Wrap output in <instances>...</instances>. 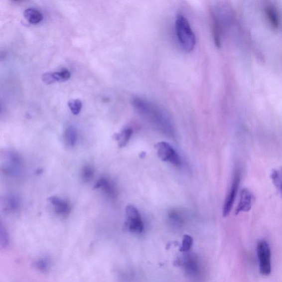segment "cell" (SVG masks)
<instances>
[{"label": "cell", "instance_id": "obj_4", "mask_svg": "<svg viewBox=\"0 0 282 282\" xmlns=\"http://www.w3.org/2000/svg\"><path fill=\"white\" fill-rule=\"evenodd\" d=\"M155 148L161 160L167 161L175 166L181 165V160L179 155L168 143L162 141L156 143Z\"/></svg>", "mask_w": 282, "mask_h": 282}, {"label": "cell", "instance_id": "obj_5", "mask_svg": "<svg viewBox=\"0 0 282 282\" xmlns=\"http://www.w3.org/2000/svg\"><path fill=\"white\" fill-rule=\"evenodd\" d=\"M127 217V226L133 233H142L144 225L138 209L133 205H128L126 208Z\"/></svg>", "mask_w": 282, "mask_h": 282}, {"label": "cell", "instance_id": "obj_12", "mask_svg": "<svg viewBox=\"0 0 282 282\" xmlns=\"http://www.w3.org/2000/svg\"><path fill=\"white\" fill-rule=\"evenodd\" d=\"M65 143L69 147H74L78 139V132L76 128L73 126L68 127L65 132Z\"/></svg>", "mask_w": 282, "mask_h": 282}, {"label": "cell", "instance_id": "obj_9", "mask_svg": "<svg viewBox=\"0 0 282 282\" xmlns=\"http://www.w3.org/2000/svg\"><path fill=\"white\" fill-rule=\"evenodd\" d=\"M48 201L53 206L56 213L61 216H66L69 214L70 206L65 200L57 196H52L48 198Z\"/></svg>", "mask_w": 282, "mask_h": 282}, {"label": "cell", "instance_id": "obj_6", "mask_svg": "<svg viewBox=\"0 0 282 282\" xmlns=\"http://www.w3.org/2000/svg\"><path fill=\"white\" fill-rule=\"evenodd\" d=\"M240 180H241V174L238 170L234 174L231 189H230L225 202H224L223 210V216L224 217H227L232 210L235 200H236Z\"/></svg>", "mask_w": 282, "mask_h": 282}, {"label": "cell", "instance_id": "obj_1", "mask_svg": "<svg viewBox=\"0 0 282 282\" xmlns=\"http://www.w3.org/2000/svg\"><path fill=\"white\" fill-rule=\"evenodd\" d=\"M134 107L158 127L166 131L171 130V124L166 114L155 104L141 98L133 100Z\"/></svg>", "mask_w": 282, "mask_h": 282}, {"label": "cell", "instance_id": "obj_18", "mask_svg": "<svg viewBox=\"0 0 282 282\" xmlns=\"http://www.w3.org/2000/svg\"><path fill=\"white\" fill-rule=\"evenodd\" d=\"M94 173L95 171L91 166L86 165L83 167L81 173L82 179L83 182H90L93 179Z\"/></svg>", "mask_w": 282, "mask_h": 282}, {"label": "cell", "instance_id": "obj_13", "mask_svg": "<svg viewBox=\"0 0 282 282\" xmlns=\"http://www.w3.org/2000/svg\"><path fill=\"white\" fill-rule=\"evenodd\" d=\"M133 130L130 128L125 129L119 134L114 135L115 139L118 141L119 147L123 148L127 145L132 137Z\"/></svg>", "mask_w": 282, "mask_h": 282}, {"label": "cell", "instance_id": "obj_15", "mask_svg": "<svg viewBox=\"0 0 282 282\" xmlns=\"http://www.w3.org/2000/svg\"><path fill=\"white\" fill-rule=\"evenodd\" d=\"M265 12L272 26L275 28H279L280 23V17L276 9L273 7L268 6L266 8Z\"/></svg>", "mask_w": 282, "mask_h": 282}, {"label": "cell", "instance_id": "obj_3", "mask_svg": "<svg viewBox=\"0 0 282 282\" xmlns=\"http://www.w3.org/2000/svg\"><path fill=\"white\" fill-rule=\"evenodd\" d=\"M257 250L259 261L260 273L264 276H269L272 270L270 245L265 240H260L258 243Z\"/></svg>", "mask_w": 282, "mask_h": 282}, {"label": "cell", "instance_id": "obj_22", "mask_svg": "<svg viewBox=\"0 0 282 282\" xmlns=\"http://www.w3.org/2000/svg\"><path fill=\"white\" fill-rule=\"evenodd\" d=\"M42 80L47 85H51L55 82L51 72L45 73L42 76Z\"/></svg>", "mask_w": 282, "mask_h": 282}, {"label": "cell", "instance_id": "obj_19", "mask_svg": "<svg viewBox=\"0 0 282 282\" xmlns=\"http://www.w3.org/2000/svg\"><path fill=\"white\" fill-rule=\"evenodd\" d=\"M54 82H64L69 80L71 77L70 72L67 70L52 73Z\"/></svg>", "mask_w": 282, "mask_h": 282}, {"label": "cell", "instance_id": "obj_8", "mask_svg": "<svg viewBox=\"0 0 282 282\" xmlns=\"http://www.w3.org/2000/svg\"><path fill=\"white\" fill-rule=\"evenodd\" d=\"M4 158L7 161V164H4L3 170L4 173L8 175H17L18 173L21 161L17 154L13 152H8Z\"/></svg>", "mask_w": 282, "mask_h": 282}, {"label": "cell", "instance_id": "obj_2", "mask_svg": "<svg viewBox=\"0 0 282 282\" xmlns=\"http://www.w3.org/2000/svg\"><path fill=\"white\" fill-rule=\"evenodd\" d=\"M175 30L177 39L185 50L190 52L196 45V36L187 18L178 14L176 18Z\"/></svg>", "mask_w": 282, "mask_h": 282}, {"label": "cell", "instance_id": "obj_7", "mask_svg": "<svg viewBox=\"0 0 282 282\" xmlns=\"http://www.w3.org/2000/svg\"><path fill=\"white\" fill-rule=\"evenodd\" d=\"M255 198L253 193L248 189H243L240 194V201L236 210V215L249 212L252 209Z\"/></svg>", "mask_w": 282, "mask_h": 282}, {"label": "cell", "instance_id": "obj_14", "mask_svg": "<svg viewBox=\"0 0 282 282\" xmlns=\"http://www.w3.org/2000/svg\"><path fill=\"white\" fill-rule=\"evenodd\" d=\"M20 206V200L17 195H9L4 200V207L10 212L17 211Z\"/></svg>", "mask_w": 282, "mask_h": 282}, {"label": "cell", "instance_id": "obj_11", "mask_svg": "<svg viewBox=\"0 0 282 282\" xmlns=\"http://www.w3.org/2000/svg\"><path fill=\"white\" fill-rule=\"evenodd\" d=\"M24 16L28 21L33 24L40 23L43 19L42 13L34 8L26 9L23 13Z\"/></svg>", "mask_w": 282, "mask_h": 282}, {"label": "cell", "instance_id": "obj_20", "mask_svg": "<svg viewBox=\"0 0 282 282\" xmlns=\"http://www.w3.org/2000/svg\"><path fill=\"white\" fill-rule=\"evenodd\" d=\"M68 106H69L72 114L77 116L81 112L82 103L79 99H72L68 103Z\"/></svg>", "mask_w": 282, "mask_h": 282}, {"label": "cell", "instance_id": "obj_17", "mask_svg": "<svg viewBox=\"0 0 282 282\" xmlns=\"http://www.w3.org/2000/svg\"><path fill=\"white\" fill-rule=\"evenodd\" d=\"M271 178L275 186L278 188L282 196V168L280 169H273L271 171Z\"/></svg>", "mask_w": 282, "mask_h": 282}, {"label": "cell", "instance_id": "obj_10", "mask_svg": "<svg viewBox=\"0 0 282 282\" xmlns=\"http://www.w3.org/2000/svg\"><path fill=\"white\" fill-rule=\"evenodd\" d=\"M94 189H102L110 197H114L116 195V189L113 185L106 178L99 179L96 184Z\"/></svg>", "mask_w": 282, "mask_h": 282}, {"label": "cell", "instance_id": "obj_16", "mask_svg": "<svg viewBox=\"0 0 282 282\" xmlns=\"http://www.w3.org/2000/svg\"><path fill=\"white\" fill-rule=\"evenodd\" d=\"M212 30L213 39L218 48L221 46V33L218 19L215 14H212Z\"/></svg>", "mask_w": 282, "mask_h": 282}, {"label": "cell", "instance_id": "obj_21", "mask_svg": "<svg viewBox=\"0 0 282 282\" xmlns=\"http://www.w3.org/2000/svg\"><path fill=\"white\" fill-rule=\"evenodd\" d=\"M193 244V239L189 235H185L182 240L180 251L181 252H187L191 249Z\"/></svg>", "mask_w": 282, "mask_h": 282}]
</instances>
